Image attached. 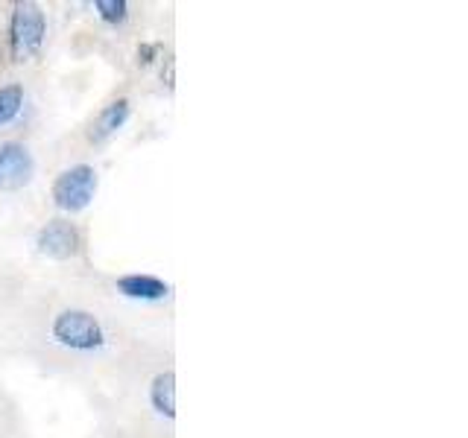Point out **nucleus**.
<instances>
[{
    "instance_id": "nucleus-4",
    "label": "nucleus",
    "mask_w": 468,
    "mask_h": 438,
    "mask_svg": "<svg viewBox=\"0 0 468 438\" xmlns=\"http://www.w3.org/2000/svg\"><path fill=\"white\" fill-rule=\"evenodd\" d=\"M33 155L24 143H0V190H18L33 179Z\"/></svg>"
},
{
    "instance_id": "nucleus-7",
    "label": "nucleus",
    "mask_w": 468,
    "mask_h": 438,
    "mask_svg": "<svg viewBox=\"0 0 468 438\" xmlns=\"http://www.w3.org/2000/svg\"><path fill=\"white\" fill-rule=\"evenodd\" d=\"M117 289H121L126 298H138V301H161V298H167V292H170V287L153 275H126L117 281Z\"/></svg>"
},
{
    "instance_id": "nucleus-5",
    "label": "nucleus",
    "mask_w": 468,
    "mask_h": 438,
    "mask_svg": "<svg viewBox=\"0 0 468 438\" xmlns=\"http://www.w3.org/2000/svg\"><path fill=\"white\" fill-rule=\"evenodd\" d=\"M36 245L41 255H48L53 260H68L80 252V231L77 225L65 223V219H53V223H48L38 231Z\"/></svg>"
},
{
    "instance_id": "nucleus-3",
    "label": "nucleus",
    "mask_w": 468,
    "mask_h": 438,
    "mask_svg": "<svg viewBox=\"0 0 468 438\" xmlns=\"http://www.w3.org/2000/svg\"><path fill=\"white\" fill-rule=\"evenodd\" d=\"M94 190H97V172H94V167L77 164V167L65 170L53 182V202L62 211L73 214V211H82V208L91 204Z\"/></svg>"
},
{
    "instance_id": "nucleus-8",
    "label": "nucleus",
    "mask_w": 468,
    "mask_h": 438,
    "mask_svg": "<svg viewBox=\"0 0 468 438\" xmlns=\"http://www.w3.org/2000/svg\"><path fill=\"white\" fill-rule=\"evenodd\" d=\"M150 401L155 406V412H161L165 418H176V374L173 371L155 374L150 386Z\"/></svg>"
},
{
    "instance_id": "nucleus-1",
    "label": "nucleus",
    "mask_w": 468,
    "mask_h": 438,
    "mask_svg": "<svg viewBox=\"0 0 468 438\" xmlns=\"http://www.w3.org/2000/svg\"><path fill=\"white\" fill-rule=\"evenodd\" d=\"M48 21L38 4H15L12 21H9V53L12 62H29L44 44Z\"/></svg>"
},
{
    "instance_id": "nucleus-2",
    "label": "nucleus",
    "mask_w": 468,
    "mask_h": 438,
    "mask_svg": "<svg viewBox=\"0 0 468 438\" xmlns=\"http://www.w3.org/2000/svg\"><path fill=\"white\" fill-rule=\"evenodd\" d=\"M53 339L73 350H94L102 345L100 321L85 310H65L53 318Z\"/></svg>"
},
{
    "instance_id": "nucleus-6",
    "label": "nucleus",
    "mask_w": 468,
    "mask_h": 438,
    "mask_svg": "<svg viewBox=\"0 0 468 438\" xmlns=\"http://www.w3.org/2000/svg\"><path fill=\"white\" fill-rule=\"evenodd\" d=\"M126 120H129V99L109 102V106L94 117L91 129H88V141H91V143H106Z\"/></svg>"
},
{
    "instance_id": "nucleus-9",
    "label": "nucleus",
    "mask_w": 468,
    "mask_h": 438,
    "mask_svg": "<svg viewBox=\"0 0 468 438\" xmlns=\"http://www.w3.org/2000/svg\"><path fill=\"white\" fill-rule=\"evenodd\" d=\"M21 106H24V88L21 85L0 88V126L12 123L15 117H18Z\"/></svg>"
},
{
    "instance_id": "nucleus-10",
    "label": "nucleus",
    "mask_w": 468,
    "mask_h": 438,
    "mask_svg": "<svg viewBox=\"0 0 468 438\" xmlns=\"http://www.w3.org/2000/svg\"><path fill=\"white\" fill-rule=\"evenodd\" d=\"M126 0H97V12H100V18L102 21H109V24H117V21H123L126 18Z\"/></svg>"
}]
</instances>
